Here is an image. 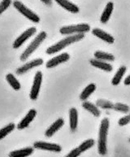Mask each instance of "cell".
<instances>
[{"mask_svg": "<svg viewBox=\"0 0 130 157\" xmlns=\"http://www.w3.org/2000/svg\"><path fill=\"white\" fill-rule=\"evenodd\" d=\"M85 38V34L81 33V34H74V35H69L66 37L65 38L62 39L61 41L58 42L55 44L52 45L50 47H48L46 51V53L48 55H53L55 53L60 52L65 47L69 46V45L75 43V42H79L81 39Z\"/></svg>", "mask_w": 130, "mask_h": 157, "instance_id": "cell-1", "label": "cell"}, {"mask_svg": "<svg viewBox=\"0 0 130 157\" xmlns=\"http://www.w3.org/2000/svg\"><path fill=\"white\" fill-rule=\"evenodd\" d=\"M110 122L108 118H103L101 121V125L98 134V151L101 155H105L107 154V141L108 129H109Z\"/></svg>", "mask_w": 130, "mask_h": 157, "instance_id": "cell-2", "label": "cell"}, {"mask_svg": "<svg viewBox=\"0 0 130 157\" xmlns=\"http://www.w3.org/2000/svg\"><path fill=\"white\" fill-rule=\"evenodd\" d=\"M47 34L46 32L44 31H42V32H40L37 36H36V38L32 40L31 43L29 45V47H27L25 49V51L21 54V57H20V59H21V61H25L27 60L29 57L33 53V52L36 51V50L40 47V45L42 44V42H44V40L47 38Z\"/></svg>", "mask_w": 130, "mask_h": 157, "instance_id": "cell-3", "label": "cell"}, {"mask_svg": "<svg viewBox=\"0 0 130 157\" xmlns=\"http://www.w3.org/2000/svg\"><path fill=\"white\" fill-rule=\"evenodd\" d=\"M90 30V26L88 24H79L74 25L63 26L60 29L61 34L63 35H74V34H81V33H87Z\"/></svg>", "mask_w": 130, "mask_h": 157, "instance_id": "cell-4", "label": "cell"}, {"mask_svg": "<svg viewBox=\"0 0 130 157\" xmlns=\"http://www.w3.org/2000/svg\"><path fill=\"white\" fill-rule=\"evenodd\" d=\"M13 6L16 8L17 11H18L21 14H22L24 17H25L27 19H29V21H31L32 22H34V23H38L40 21L39 17L37 16L36 13L31 11L29 8L26 7L25 5L22 3L21 1H18V0H16L13 2Z\"/></svg>", "mask_w": 130, "mask_h": 157, "instance_id": "cell-5", "label": "cell"}, {"mask_svg": "<svg viewBox=\"0 0 130 157\" xmlns=\"http://www.w3.org/2000/svg\"><path fill=\"white\" fill-rule=\"evenodd\" d=\"M42 73L41 71H37L35 74L34 79H33V83H32V88H31L30 94L29 96L32 100H36L39 94L41 86H42Z\"/></svg>", "mask_w": 130, "mask_h": 157, "instance_id": "cell-6", "label": "cell"}, {"mask_svg": "<svg viewBox=\"0 0 130 157\" xmlns=\"http://www.w3.org/2000/svg\"><path fill=\"white\" fill-rule=\"evenodd\" d=\"M36 31H37V29L35 27H31V28L28 29L27 30L25 31L23 33H21V35L19 36L18 38L15 40V42H13V48L14 49H18L19 47H21L29 38H31L33 34L36 33Z\"/></svg>", "mask_w": 130, "mask_h": 157, "instance_id": "cell-7", "label": "cell"}, {"mask_svg": "<svg viewBox=\"0 0 130 157\" xmlns=\"http://www.w3.org/2000/svg\"><path fill=\"white\" fill-rule=\"evenodd\" d=\"M33 147L38 149V150L49 151H54V152H60L62 151L61 146L55 144V143H46V142H42V141L34 143Z\"/></svg>", "mask_w": 130, "mask_h": 157, "instance_id": "cell-8", "label": "cell"}, {"mask_svg": "<svg viewBox=\"0 0 130 157\" xmlns=\"http://www.w3.org/2000/svg\"><path fill=\"white\" fill-rule=\"evenodd\" d=\"M42 63H43V59H40V58L29 61V62L25 63L24 65L17 68L16 69V74L17 75H23V74L26 73L29 70L32 69V68H37L38 66L42 65Z\"/></svg>", "mask_w": 130, "mask_h": 157, "instance_id": "cell-9", "label": "cell"}, {"mask_svg": "<svg viewBox=\"0 0 130 157\" xmlns=\"http://www.w3.org/2000/svg\"><path fill=\"white\" fill-rule=\"evenodd\" d=\"M69 59V54H67V53H63V54L59 55V56H57L54 57V58L50 59V60L46 63V67H47V68H55V67H56V66H58L59 64H60V63L67 62Z\"/></svg>", "mask_w": 130, "mask_h": 157, "instance_id": "cell-10", "label": "cell"}, {"mask_svg": "<svg viewBox=\"0 0 130 157\" xmlns=\"http://www.w3.org/2000/svg\"><path fill=\"white\" fill-rule=\"evenodd\" d=\"M36 115H37V111L35 110V109H31V110L29 111V113L26 114L25 117L21 120V121L19 122V124H17V129L21 130V129H24L27 128L31 122L33 121Z\"/></svg>", "mask_w": 130, "mask_h": 157, "instance_id": "cell-11", "label": "cell"}, {"mask_svg": "<svg viewBox=\"0 0 130 157\" xmlns=\"http://www.w3.org/2000/svg\"><path fill=\"white\" fill-rule=\"evenodd\" d=\"M63 124H64V121H63V118H59V119L56 120L54 122L53 124H51V126L47 129V131L45 133V135L48 137V138L52 137L56 132L59 130L63 127Z\"/></svg>", "mask_w": 130, "mask_h": 157, "instance_id": "cell-12", "label": "cell"}, {"mask_svg": "<svg viewBox=\"0 0 130 157\" xmlns=\"http://www.w3.org/2000/svg\"><path fill=\"white\" fill-rule=\"evenodd\" d=\"M92 33L94 36H96L97 38H100L101 40L107 42V43H109V44H112L114 41H115L114 38L111 34H109L107 32H105L102 29H94L93 30H92Z\"/></svg>", "mask_w": 130, "mask_h": 157, "instance_id": "cell-13", "label": "cell"}, {"mask_svg": "<svg viewBox=\"0 0 130 157\" xmlns=\"http://www.w3.org/2000/svg\"><path fill=\"white\" fill-rule=\"evenodd\" d=\"M60 7H62L63 9L67 10V12H72V13H78L80 11L79 7L77 5L74 4L73 2H70L69 0H55Z\"/></svg>", "mask_w": 130, "mask_h": 157, "instance_id": "cell-14", "label": "cell"}, {"mask_svg": "<svg viewBox=\"0 0 130 157\" xmlns=\"http://www.w3.org/2000/svg\"><path fill=\"white\" fill-rule=\"evenodd\" d=\"M70 129L72 132L76 131L78 125V112L77 108H72L69 111Z\"/></svg>", "mask_w": 130, "mask_h": 157, "instance_id": "cell-15", "label": "cell"}, {"mask_svg": "<svg viewBox=\"0 0 130 157\" xmlns=\"http://www.w3.org/2000/svg\"><path fill=\"white\" fill-rule=\"evenodd\" d=\"M90 63L92 66L95 67L97 68H99V69H102L103 71H106V72H111L112 70V66L110 64V63H107V62L105 61L99 60V59H92L90 60Z\"/></svg>", "mask_w": 130, "mask_h": 157, "instance_id": "cell-16", "label": "cell"}, {"mask_svg": "<svg viewBox=\"0 0 130 157\" xmlns=\"http://www.w3.org/2000/svg\"><path fill=\"white\" fill-rule=\"evenodd\" d=\"M33 153V148L26 147L20 150L12 151L9 153V157H28Z\"/></svg>", "mask_w": 130, "mask_h": 157, "instance_id": "cell-17", "label": "cell"}, {"mask_svg": "<svg viewBox=\"0 0 130 157\" xmlns=\"http://www.w3.org/2000/svg\"><path fill=\"white\" fill-rule=\"evenodd\" d=\"M113 2H107V4L106 5V7H105L104 11H103L102 16H101V18H100V21H101L102 24L107 23V21H109L110 17H111V16H112V12H113Z\"/></svg>", "mask_w": 130, "mask_h": 157, "instance_id": "cell-18", "label": "cell"}, {"mask_svg": "<svg viewBox=\"0 0 130 157\" xmlns=\"http://www.w3.org/2000/svg\"><path fill=\"white\" fill-rule=\"evenodd\" d=\"M82 108L86 109V111H88L89 113H90L92 115L96 117H99L100 114H101V112L97 106L93 104L90 102H89V101H84V103H82Z\"/></svg>", "mask_w": 130, "mask_h": 157, "instance_id": "cell-19", "label": "cell"}, {"mask_svg": "<svg viewBox=\"0 0 130 157\" xmlns=\"http://www.w3.org/2000/svg\"><path fill=\"white\" fill-rule=\"evenodd\" d=\"M96 86L94 83H90L83 90V91L81 92V95H80V98L82 101H86V99L90 96L91 94H93L94 92L95 91Z\"/></svg>", "mask_w": 130, "mask_h": 157, "instance_id": "cell-20", "label": "cell"}, {"mask_svg": "<svg viewBox=\"0 0 130 157\" xmlns=\"http://www.w3.org/2000/svg\"><path fill=\"white\" fill-rule=\"evenodd\" d=\"M126 73V67L125 66H121L120 68H119L118 71L114 76L113 79L112 80V84L113 86H118L120 83L121 80L123 78L124 73Z\"/></svg>", "mask_w": 130, "mask_h": 157, "instance_id": "cell-21", "label": "cell"}, {"mask_svg": "<svg viewBox=\"0 0 130 157\" xmlns=\"http://www.w3.org/2000/svg\"><path fill=\"white\" fill-rule=\"evenodd\" d=\"M6 80H7V82L9 83V85L11 86L15 90H21V83L19 82V81L15 78V76L12 73H8L6 75Z\"/></svg>", "mask_w": 130, "mask_h": 157, "instance_id": "cell-22", "label": "cell"}, {"mask_svg": "<svg viewBox=\"0 0 130 157\" xmlns=\"http://www.w3.org/2000/svg\"><path fill=\"white\" fill-rule=\"evenodd\" d=\"M94 57L95 59H99L102 61H113L115 59L113 55L110 54V53H107V52H100V51H97L94 53Z\"/></svg>", "mask_w": 130, "mask_h": 157, "instance_id": "cell-23", "label": "cell"}, {"mask_svg": "<svg viewBox=\"0 0 130 157\" xmlns=\"http://www.w3.org/2000/svg\"><path fill=\"white\" fill-rule=\"evenodd\" d=\"M15 128H16V125H15L14 123H10L7 125L2 128V129H0V140L2 139V138H4L10 133H12L14 130Z\"/></svg>", "mask_w": 130, "mask_h": 157, "instance_id": "cell-24", "label": "cell"}, {"mask_svg": "<svg viewBox=\"0 0 130 157\" xmlns=\"http://www.w3.org/2000/svg\"><path fill=\"white\" fill-rule=\"evenodd\" d=\"M96 106L98 108H102V109H113L114 104L108 100L105 99H98L96 102Z\"/></svg>", "mask_w": 130, "mask_h": 157, "instance_id": "cell-25", "label": "cell"}, {"mask_svg": "<svg viewBox=\"0 0 130 157\" xmlns=\"http://www.w3.org/2000/svg\"><path fill=\"white\" fill-rule=\"evenodd\" d=\"M94 144H95V142H94V139H87V140L84 141L83 143H81L78 147H79L81 152H84V151L90 149L92 147H94Z\"/></svg>", "mask_w": 130, "mask_h": 157, "instance_id": "cell-26", "label": "cell"}, {"mask_svg": "<svg viewBox=\"0 0 130 157\" xmlns=\"http://www.w3.org/2000/svg\"><path fill=\"white\" fill-rule=\"evenodd\" d=\"M114 110L117 111V112H120V113H129L130 108L128 105L126 104H124V103H116L114 104Z\"/></svg>", "mask_w": 130, "mask_h": 157, "instance_id": "cell-27", "label": "cell"}, {"mask_svg": "<svg viewBox=\"0 0 130 157\" xmlns=\"http://www.w3.org/2000/svg\"><path fill=\"white\" fill-rule=\"evenodd\" d=\"M11 3H12V0H2L0 2V15L2 14L10 7Z\"/></svg>", "mask_w": 130, "mask_h": 157, "instance_id": "cell-28", "label": "cell"}, {"mask_svg": "<svg viewBox=\"0 0 130 157\" xmlns=\"http://www.w3.org/2000/svg\"><path fill=\"white\" fill-rule=\"evenodd\" d=\"M129 123H130V113L128 114V115L120 118V119L119 120V121H118V124L120 126H124V125L129 124Z\"/></svg>", "mask_w": 130, "mask_h": 157, "instance_id": "cell-29", "label": "cell"}, {"mask_svg": "<svg viewBox=\"0 0 130 157\" xmlns=\"http://www.w3.org/2000/svg\"><path fill=\"white\" fill-rule=\"evenodd\" d=\"M81 153L82 152L81 151L79 147H77V148H75V149H73V150L71 151H70V152L68 153V154H67L65 157H78L80 155H81Z\"/></svg>", "mask_w": 130, "mask_h": 157, "instance_id": "cell-30", "label": "cell"}, {"mask_svg": "<svg viewBox=\"0 0 130 157\" xmlns=\"http://www.w3.org/2000/svg\"><path fill=\"white\" fill-rule=\"evenodd\" d=\"M40 1H42L43 3H45L47 6H51L52 5V0H40Z\"/></svg>", "mask_w": 130, "mask_h": 157, "instance_id": "cell-31", "label": "cell"}, {"mask_svg": "<svg viewBox=\"0 0 130 157\" xmlns=\"http://www.w3.org/2000/svg\"><path fill=\"white\" fill-rule=\"evenodd\" d=\"M124 85H126V86H129L130 85V75H128L124 80Z\"/></svg>", "mask_w": 130, "mask_h": 157, "instance_id": "cell-32", "label": "cell"}, {"mask_svg": "<svg viewBox=\"0 0 130 157\" xmlns=\"http://www.w3.org/2000/svg\"><path fill=\"white\" fill-rule=\"evenodd\" d=\"M128 141H129V142H130V138H129V140H128Z\"/></svg>", "mask_w": 130, "mask_h": 157, "instance_id": "cell-33", "label": "cell"}]
</instances>
